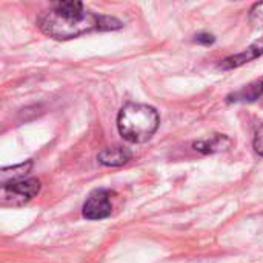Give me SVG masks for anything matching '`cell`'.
Returning a JSON list of instances; mask_svg holds the SVG:
<instances>
[{
  "mask_svg": "<svg viewBox=\"0 0 263 263\" xmlns=\"http://www.w3.org/2000/svg\"><path fill=\"white\" fill-rule=\"evenodd\" d=\"M263 94V77L228 96V102H253Z\"/></svg>",
  "mask_w": 263,
  "mask_h": 263,
  "instance_id": "ba28073f",
  "label": "cell"
},
{
  "mask_svg": "<svg viewBox=\"0 0 263 263\" xmlns=\"http://www.w3.org/2000/svg\"><path fill=\"white\" fill-rule=\"evenodd\" d=\"M194 40H196L197 43H202V45H213L216 39H214V35H211V34L202 32V34H197Z\"/></svg>",
  "mask_w": 263,
  "mask_h": 263,
  "instance_id": "7c38bea8",
  "label": "cell"
},
{
  "mask_svg": "<svg viewBox=\"0 0 263 263\" xmlns=\"http://www.w3.org/2000/svg\"><path fill=\"white\" fill-rule=\"evenodd\" d=\"M254 149L259 156H263V125L257 129L254 137Z\"/></svg>",
  "mask_w": 263,
  "mask_h": 263,
  "instance_id": "8fae6325",
  "label": "cell"
},
{
  "mask_svg": "<svg viewBox=\"0 0 263 263\" xmlns=\"http://www.w3.org/2000/svg\"><path fill=\"white\" fill-rule=\"evenodd\" d=\"M111 196H114L112 191L109 190H96L92 191L86 202L83 203V217L88 220H102L111 216L112 211V202H111Z\"/></svg>",
  "mask_w": 263,
  "mask_h": 263,
  "instance_id": "277c9868",
  "label": "cell"
},
{
  "mask_svg": "<svg viewBox=\"0 0 263 263\" xmlns=\"http://www.w3.org/2000/svg\"><path fill=\"white\" fill-rule=\"evenodd\" d=\"M230 145H231V140L227 136L216 134V136H211L210 139L196 142L194 143V149L196 151H200L203 154H213V153H219V151L228 149Z\"/></svg>",
  "mask_w": 263,
  "mask_h": 263,
  "instance_id": "52a82bcc",
  "label": "cell"
},
{
  "mask_svg": "<svg viewBox=\"0 0 263 263\" xmlns=\"http://www.w3.org/2000/svg\"><path fill=\"white\" fill-rule=\"evenodd\" d=\"M31 168H32V162L31 160H28L26 163H20V165L11 166V168H3L2 174H0L2 176V185L14 182V180L26 179V176L29 174Z\"/></svg>",
  "mask_w": 263,
  "mask_h": 263,
  "instance_id": "9c48e42d",
  "label": "cell"
},
{
  "mask_svg": "<svg viewBox=\"0 0 263 263\" xmlns=\"http://www.w3.org/2000/svg\"><path fill=\"white\" fill-rule=\"evenodd\" d=\"M260 55H263V37L259 39V40H256L253 45H250L245 51L222 60L219 63V68H222V69L239 68V66H242V65H245V63H248V62H251V60H254V59H257Z\"/></svg>",
  "mask_w": 263,
  "mask_h": 263,
  "instance_id": "5b68a950",
  "label": "cell"
},
{
  "mask_svg": "<svg viewBox=\"0 0 263 263\" xmlns=\"http://www.w3.org/2000/svg\"><path fill=\"white\" fill-rule=\"evenodd\" d=\"M37 25L40 31L55 40H69L89 31H109L122 28V22L114 17L97 15L80 2H54L45 9Z\"/></svg>",
  "mask_w": 263,
  "mask_h": 263,
  "instance_id": "6da1fadb",
  "label": "cell"
},
{
  "mask_svg": "<svg viewBox=\"0 0 263 263\" xmlns=\"http://www.w3.org/2000/svg\"><path fill=\"white\" fill-rule=\"evenodd\" d=\"M159 125V112L153 106L142 103H126L117 116L119 133L131 143H143L149 140Z\"/></svg>",
  "mask_w": 263,
  "mask_h": 263,
  "instance_id": "7a4b0ae2",
  "label": "cell"
},
{
  "mask_svg": "<svg viewBox=\"0 0 263 263\" xmlns=\"http://www.w3.org/2000/svg\"><path fill=\"white\" fill-rule=\"evenodd\" d=\"M250 22L257 26V28H263V2L256 3L251 11H250Z\"/></svg>",
  "mask_w": 263,
  "mask_h": 263,
  "instance_id": "30bf717a",
  "label": "cell"
},
{
  "mask_svg": "<svg viewBox=\"0 0 263 263\" xmlns=\"http://www.w3.org/2000/svg\"><path fill=\"white\" fill-rule=\"evenodd\" d=\"M40 191V182L37 179H22L2 185V205L3 206H22L35 197Z\"/></svg>",
  "mask_w": 263,
  "mask_h": 263,
  "instance_id": "3957f363",
  "label": "cell"
},
{
  "mask_svg": "<svg viewBox=\"0 0 263 263\" xmlns=\"http://www.w3.org/2000/svg\"><path fill=\"white\" fill-rule=\"evenodd\" d=\"M131 157H133V153L128 148L111 146V148H105L103 151H100L97 156V160L105 166H122L128 163Z\"/></svg>",
  "mask_w": 263,
  "mask_h": 263,
  "instance_id": "8992f818",
  "label": "cell"
}]
</instances>
